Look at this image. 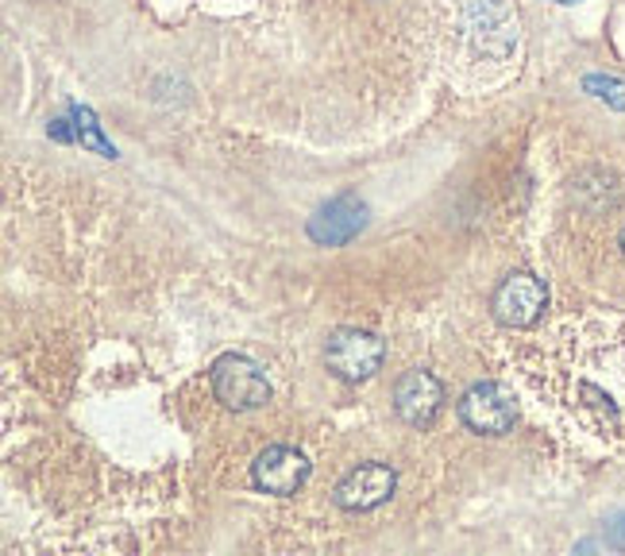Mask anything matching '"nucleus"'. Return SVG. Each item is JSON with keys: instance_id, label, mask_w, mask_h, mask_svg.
I'll list each match as a JSON object with an SVG mask.
<instances>
[{"instance_id": "nucleus-13", "label": "nucleus", "mask_w": 625, "mask_h": 556, "mask_svg": "<svg viewBox=\"0 0 625 556\" xmlns=\"http://www.w3.org/2000/svg\"><path fill=\"white\" fill-rule=\"evenodd\" d=\"M622 251H625V233H622Z\"/></svg>"}, {"instance_id": "nucleus-11", "label": "nucleus", "mask_w": 625, "mask_h": 556, "mask_svg": "<svg viewBox=\"0 0 625 556\" xmlns=\"http://www.w3.org/2000/svg\"><path fill=\"white\" fill-rule=\"evenodd\" d=\"M587 90H602V100H614V105L625 108V90L617 82H602V78H587Z\"/></svg>"}, {"instance_id": "nucleus-7", "label": "nucleus", "mask_w": 625, "mask_h": 556, "mask_svg": "<svg viewBox=\"0 0 625 556\" xmlns=\"http://www.w3.org/2000/svg\"><path fill=\"white\" fill-rule=\"evenodd\" d=\"M398 487V475L386 464H359L356 472H348L336 483V507L344 510H375Z\"/></svg>"}, {"instance_id": "nucleus-2", "label": "nucleus", "mask_w": 625, "mask_h": 556, "mask_svg": "<svg viewBox=\"0 0 625 556\" xmlns=\"http://www.w3.org/2000/svg\"><path fill=\"white\" fill-rule=\"evenodd\" d=\"M386 344L368 329H336L325 344V364L336 379L344 382H363L383 367Z\"/></svg>"}, {"instance_id": "nucleus-4", "label": "nucleus", "mask_w": 625, "mask_h": 556, "mask_svg": "<svg viewBox=\"0 0 625 556\" xmlns=\"http://www.w3.org/2000/svg\"><path fill=\"white\" fill-rule=\"evenodd\" d=\"M544 306H549V291H544L541 279L529 271L506 274L491 298L494 321H502L506 329H529V324L544 314Z\"/></svg>"}, {"instance_id": "nucleus-8", "label": "nucleus", "mask_w": 625, "mask_h": 556, "mask_svg": "<svg viewBox=\"0 0 625 556\" xmlns=\"http://www.w3.org/2000/svg\"><path fill=\"white\" fill-rule=\"evenodd\" d=\"M363 225H368V209L356 198H336L325 209H317V216H309V240L321 248H340L351 236L363 233Z\"/></svg>"}, {"instance_id": "nucleus-6", "label": "nucleus", "mask_w": 625, "mask_h": 556, "mask_svg": "<svg viewBox=\"0 0 625 556\" xmlns=\"http://www.w3.org/2000/svg\"><path fill=\"white\" fill-rule=\"evenodd\" d=\"M441 402H444V387L433 371H406L398 382H394V410L406 425L413 429H425L436 414H441Z\"/></svg>"}, {"instance_id": "nucleus-3", "label": "nucleus", "mask_w": 625, "mask_h": 556, "mask_svg": "<svg viewBox=\"0 0 625 556\" xmlns=\"http://www.w3.org/2000/svg\"><path fill=\"white\" fill-rule=\"evenodd\" d=\"M459 417L471 433H483V437H502L517 425V406L514 394L494 379L476 382L471 391L459 399Z\"/></svg>"}, {"instance_id": "nucleus-12", "label": "nucleus", "mask_w": 625, "mask_h": 556, "mask_svg": "<svg viewBox=\"0 0 625 556\" xmlns=\"http://www.w3.org/2000/svg\"><path fill=\"white\" fill-rule=\"evenodd\" d=\"M556 4H576V0H556Z\"/></svg>"}, {"instance_id": "nucleus-5", "label": "nucleus", "mask_w": 625, "mask_h": 556, "mask_svg": "<svg viewBox=\"0 0 625 556\" xmlns=\"http://www.w3.org/2000/svg\"><path fill=\"white\" fill-rule=\"evenodd\" d=\"M309 472H313V468H309L305 452L290 449V445H271V449L259 452L255 464H251V483H255L259 490H267V495L290 498L305 487Z\"/></svg>"}, {"instance_id": "nucleus-1", "label": "nucleus", "mask_w": 625, "mask_h": 556, "mask_svg": "<svg viewBox=\"0 0 625 556\" xmlns=\"http://www.w3.org/2000/svg\"><path fill=\"white\" fill-rule=\"evenodd\" d=\"M208 382H213V394L225 410H259L271 402V382L267 371L255 364L243 352H228L213 364L208 371Z\"/></svg>"}, {"instance_id": "nucleus-9", "label": "nucleus", "mask_w": 625, "mask_h": 556, "mask_svg": "<svg viewBox=\"0 0 625 556\" xmlns=\"http://www.w3.org/2000/svg\"><path fill=\"white\" fill-rule=\"evenodd\" d=\"M467 32H471V39L483 55H506L517 39V20L502 9L498 0H483L467 16Z\"/></svg>"}, {"instance_id": "nucleus-10", "label": "nucleus", "mask_w": 625, "mask_h": 556, "mask_svg": "<svg viewBox=\"0 0 625 556\" xmlns=\"http://www.w3.org/2000/svg\"><path fill=\"white\" fill-rule=\"evenodd\" d=\"M74 120H77V140H82L85 147L100 151V155H105V158L117 155V147H112V143L100 140V128H97V120H93L89 108H77V105H74Z\"/></svg>"}]
</instances>
